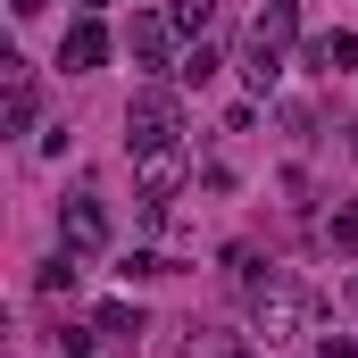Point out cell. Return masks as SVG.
<instances>
[{"mask_svg": "<svg viewBox=\"0 0 358 358\" xmlns=\"http://www.w3.org/2000/svg\"><path fill=\"white\" fill-rule=\"evenodd\" d=\"M234 267H242V283H250V325L267 334V342H300V334H317L325 325V300L300 283V275H283V267H250V250H234Z\"/></svg>", "mask_w": 358, "mask_h": 358, "instance_id": "6da1fadb", "label": "cell"}, {"mask_svg": "<svg viewBox=\"0 0 358 358\" xmlns=\"http://www.w3.org/2000/svg\"><path fill=\"white\" fill-rule=\"evenodd\" d=\"M176 142H183V100L167 84H142L125 100V150L150 159V150H176Z\"/></svg>", "mask_w": 358, "mask_h": 358, "instance_id": "7a4b0ae2", "label": "cell"}, {"mask_svg": "<svg viewBox=\"0 0 358 358\" xmlns=\"http://www.w3.org/2000/svg\"><path fill=\"white\" fill-rule=\"evenodd\" d=\"M292 34H300V0H267L259 17H250V59H242V76L259 92H275L283 76V50H292Z\"/></svg>", "mask_w": 358, "mask_h": 358, "instance_id": "3957f363", "label": "cell"}, {"mask_svg": "<svg viewBox=\"0 0 358 358\" xmlns=\"http://www.w3.org/2000/svg\"><path fill=\"white\" fill-rule=\"evenodd\" d=\"M142 167V217H167V200H176V183L192 176V159H183V142L176 150H150V159H134Z\"/></svg>", "mask_w": 358, "mask_h": 358, "instance_id": "277c9868", "label": "cell"}, {"mask_svg": "<svg viewBox=\"0 0 358 358\" xmlns=\"http://www.w3.org/2000/svg\"><path fill=\"white\" fill-rule=\"evenodd\" d=\"M59 242H67V250H76V259H92V250H100V242H108V208H100V200H92V192H76V200H67V208H59Z\"/></svg>", "mask_w": 358, "mask_h": 358, "instance_id": "5b68a950", "label": "cell"}, {"mask_svg": "<svg viewBox=\"0 0 358 358\" xmlns=\"http://www.w3.org/2000/svg\"><path fill=\"white\" fill-rule=\"evenodd\" d=\"M125 50H134V67H167V50H176V17L142 8V17L125 25Z\"/></svg>", "mask_w": 358, "mask_h": 358, "instance_id": "8992f818", "label": "cell"}, {"mask_svg": "<svg viewBox=\"0 0 358 358\" xmlns=\"http://www.w3.org/2000/svg\"><path fill=\"white\" fill-rule=\"evenodd\" d=\"M100 59H108V25H100V17H76L67 42H59V67H67V76H92Z\"/></svg>", "mask_w": 358, "mask_h": 358, "instance_id": "52a82bcc", "label": "cell"}, {"mask_svg": "<svg viewBox=\"0 0 358 358\" xmlns=\"http://www.w3.org/2000/svg\"><path fill=\"white\" fill-rule=\"evenodd\" d=\"M308 67H317V76H350V67H358V34H350V25L317 34V42H308Z\"/></svg>", "mask_w": 358, "mask_h": 358, "instance_id": "ba28073f", "label": "cell"}, {"mask_svg": "<svg viewBox=\"0 0 358 358\" xmlns=\"http://www.w3.org/2000/svg\"><path fill=\"white\" fill-rule=\"evenodd\" d=\"M0 67H8V134H25V125H34V108H42L34 67H25V59H0Z\"/></svg>", "mask_w": 358, "mask_h": 358, "instance_id": "9c48e42d", "label": "cell"}, {"mask_svg": "<svg viewBox=\"0 0 358 358\" xmlns=\"http://www.w3.org/2000/svg\"><path fill=\"white\" fill-rule=\"evenodd\" d=\"M92 325H100L117 350H134V342H142V308H134V300H100V308H92Z\"/></svg>", "mask_w": 358, "mask_h": 358, "instance_id": "30bf717a", "label": "cell"}, {"mask_svg": "<svg viewBox=\"0 0 358 358\" xmlns=\"http://www.w3.org/2000/svg\"><path fill=\"white\" fill-rule=\"evenodd\" d=\"M167 17H176V34H192V42H208V25H217V0H176Z\"/></svg>", "mask_w": 358, "mask_h": 358, "instance_id": "8fae6325", "label": "cell"}, {"mask_svg": "<svg viewBox=\"0 0 358 358\" xmlns=\"http://www.w3.org/2000/svg\"><path fill=\"white\" fill-rule=\"evenodd\" d=\"M183 358H250V350H242V334H192Z\"/></svg>", "mask_w": 358, "mask_h": 358, "instance_id": "7c38bea8", "label": "cell"}, {"mask_svg": "<svg viewBox=\"0 0 358 358\" xmlns=\"http://www.w3.org/2000/svg\"><path fill=\"white\" fill-rule=\"evenodd\" d=\"M50 342H59V358H92L100 342H108V334H100V325H92V334H84V325H59Z\"/></svg>", "mask_w": 358, "mask_h": 358, "instance_id": "4fadbf2b", "label": "cell"}, {"mask_svg": "<svg viewBox=\"0 0 358 358\" xmlns=\"http://www.w3.org/2000/svg\"><path fill=\"white\" fill-rule=\"evenodd\" d=\"M217 67H225V59H217V42H192V59H183L176 76H183V84H208Z\"/></svg>", "mask_w": 358, "mask_h": 358, "instance_id": "5bb4252c", "label": "cell"}, {"mask_svg": "<svg viewBox=\"0 0 358 358\" xmlns=\"http://www.w3.org/2000/svg\"><path fill=\"white\" fill-rule=\"evenodd\" d=\"M42 292H50V300H59V292H76V250H67V259H50V267H42Z\"/></svg>", "mask_w": 358, "mask_h": 358, "instance_id": "9a60e30c", "label": "cell"}, {"mask_svg": "<svg viewBox=\"0 0 358 358\" xmlns=\"http://www.w3.org/2000/svg\"><path fill=\"white\" fill-rule=\"evenodd\" d=\"M334 250H358V200L334 208Z\"/></svg>", "mask_w": 358, "mask_h": 358, "instance_id": "2e32d148", "label": "cell"}, {"mask_svg": "<svg viewBox=\"0 0 358 358\" xmlns=\"http://www.w3.org/2000/svg\"><path fill=\"white\" fill-rule=\"evenodd\" d=\"M317 358H358V342L350 334H317Z\"/></svg>", "mask_w": 358, "mask_h": 358, "instance_id": "e0dca14e", "label": "cell"}, {"mask_svg": "<svg viewBox=\"0 0 358 358\" xmlns=\"http://www.w3.org/2000/svg\"><path fill=\"white\" fill-rule=\"evenodd\" d=\"M42 8H50V0H8V17H42Z\"/></svg>", "mask_w": 358, "mask_h": 358, "instance_id": "ac0fdd59", "label": "cell"}, {"mask_svg": "<svg viewBox=\"0 0 358 358\" xmlns=\"http://www.w3.org/2000/svg\"><path fill=\"white\" fill-rule=\"evenodd\" d=\"M76 8H84V17H92V8H100V0H76Z\"/></svg>", "mask_w": 358, "mask_h": 358, "instance_id": "d6986e66", "label": "cell"}, {"mask_svg": "<svg viewBox=\"0 0 358 358\" xmlns=\"http://www.w3.org/2000/svg\"><path fill=\"white\" fill-rule=\"evenodd\" d=\"M350 150H358V125H350Z\"/></svg>", "mask_w": 358, "mask_h": 358, "instance_id": "ffe728a7", "label": "cell"}]
</instances>
